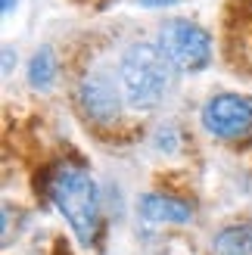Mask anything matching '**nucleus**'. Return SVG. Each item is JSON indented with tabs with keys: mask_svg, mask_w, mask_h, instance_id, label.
I'll return each instance as SVG.
<instances>
[{
	"mask_svg": "<svg viewBox=\"0 0 252 255\" xmlns=\"http://www.w3.org/2000/svg\"><path fill=\"white\" fill-rule=\"evenodd\" d=\"M171 62L162 53L159 44H134L125 50L119 62V78L125 87V97L134 109H153L159 106L168 94L171 84Z\"/></svg>",
	"mask_w": 252,
	"mask_h": 255,
	"instance_id": "f257e3e1",
	"label": "nucleus"
},
{
	"mask_svg": "<svg viewBox=\"0 0 252 255\" xmlns=\"http://www.w3.org/2000/svg\"><path fill=\"white\" fill-rule=\"evenodd\" d=\"M50 196H53V206L59 209V215L75 231V237L91 246L94 237H97V227H100V193H97V184L81 168L62 165V168H56L53 181H50Z\"/></svg>",
	"mask_w": 252,
	"mask_h": 255,
	"instance_id": "f03ea898",
	"label": "nucleus"
},
{
	"mask_svg": "<svg viewBox=\"0 0 252 255\" xmlns=\"http://www.w3.org/2000/svg\"><path fill=\"white\" fill-rule=\"evenodd\" d=\"M159 47L168 62L181 72H203L212 59L209 31L190 19H168L159 28Z\"/></svg>",
	"mask_w": 252,
	"mask_h": 255,
	"instance_id": "7ed1b4c3",
	"label": "nucleus"
},
{
	"mask_svg": "<svg viewBox=\"0 0 252 255\" xmlns=\"http://www.w3.org/2000/svg\"><path fill=\"white\" fill-rule=\"evenodd\" d=\"M203 128L218 140H240L252 131V103L240 94H215L203 106Z\"/></svg>",
	"mask_w": 252,
	"mask_h": 255,
	"instance_id": "20e7f679",
	"label": "nucleus"
},
{
	"mask_svg": "<svg viewBox=\"0 0 252 255\" xmlns=\"http://www.w3.org/2000/svg\"><path fill=\"white\" fill-rule=\"evenodd\" d=\"M78 100H81V109L87 112V119H94V122H112L119 116V94H116V87L109 84V78H103V75L84 78L81 91H78Z\"/></svg>",
	"mask_w": 252,
	"mask_h": 255,
	"instance_id": "39448f33",
	"label": "nucleus"
},
{
	"mask_svg": "<svg viewBox=\"0 0 252 255\" xmlns=\"http://www.w3.org/2000/svg\"><path fill=\"white\" fill-rule=\"evenodd\" d=\"M137 209L146 221H156V224H187L193 221V206H187V202L174 199V196H162V193H146L140 196L137 202Z\"/></svg>",
	"mask_w": 252,
	"mask_h": 255,
	"instance_id": "423d86ee",
	"label": "nucleus"
},
{
	"mask_svg": "<svg viewBox=\"0 0 252 255\" xmlns=\"http://www.w3.org/2000/svg\"><path fill=\"white\" fill-rule=\"evenodd\" d=\"M212 255H252V224H231L215 234Z\"/></svg>",
	"mask_w": 252,
	"mask_h": 255,
	"instance_id": "0eeeda50",
	"label": "nucleus"
},
{
	"mask_svg": "<svg viewBox=\"0 0 252 255\" xmlns=\"http://www.w3.org/2000/svg\"><path fill=\"white\" fill-rule=\"evenodd\" d=\"M56 81V56L50 47H41L34 50V56L28 62V84L34 91H47V87H53Z\"/></svg>",
	"mask_w": 252,
	"mask_h": 255,
	"instance_id": "6e6552de",
	"label": "nucleus"
},
{
	"mask_svg": "<svg viewBox=\"0 0 252 255\" xmlns=\"http://www.w3.org/2000/svg\"><path fill=\"white\" fill-rule=\"evenodd\" d=\"M140 6H149V9H162V6H171V3H178V0H137Z\"/></svg>",
	"mask_w": 252,
	"mask_h": 255,
	"instance_id": "1a4fd4ad",
	"label": "nucleus"
},
{
	"mask_svg": "<svg viewBox=\"0 0 252 255\" xmlns=\"http://www.w3.org/2000/svg\"><path fill=\"white\" fill-rule=\"evenodd\" d=\"M3 72H12V47H3Z\"/></svg>",
	"mask_w": 252,
	"mask_h": 255,
	"instance_id": "9d476101",
	"label": "nucleus"
},
{
	"mask_svg": "<svg viewBox=\"0 0 252 255\" xmlns=\"http://www.w3.org/2000/svg\"><path fill=\"white\" fill-rule=\"evenodd\" d=\"M12 6H16V0H3V16H9Z\"/></svg>",
	"mask_w": 252,
	"mask_h": 255,
	"instance_id": "9b49d317",
	"label": "nucleus"
}]
</instances>
